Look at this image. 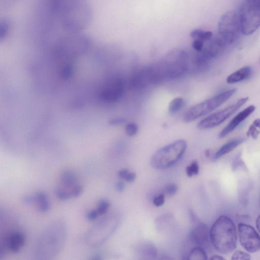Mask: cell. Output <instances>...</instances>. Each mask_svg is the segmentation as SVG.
<instances>
[{
  "instance_id": "cell-35",
  "label": "cell",
  "mask_w": 260,
  "mask_h": 260,
  "mask_svg": "<svg viewBox=\"0 0 260 260\" xmlns=\"http://www.w3.org/2000/svg\"><path fill=\"white\" fill-rule=\"evenodd\" d=\"M245 2L260 10V0H245Z\"/></svg>"
},
{
  "instance_id": "cell-39",
  "label": "cell",
  "mask_w": 260,
  "mask_h": 260,
  "mask_svg": "<svg viewBox=\"0 0 260 260\" xmlns=\"http://www.w3.org/2000/svg\"><path fill=\"white\" fill-rule=\"evenodd\" d=\"M256 226L257 230L260 233V214L257 217L256 220Z\"/></svg>"
},
{
  "instance_id": "cell-4",
  "label": "cell",
  "mask_w": 260,
  "mask_h": 260,
  "mask_svg": "<svg viewBox=\"0 0 260 260\" xmlns=\"http://www.w3.org/2000/svg\"><path fill=\"white\" fill-rule=\"evenodd\" d=\"M62 27L70 33L80 32L90 23L92 12L86 2L78 3L57 16Z\"/></svg>"
},
{
  "instance_id": "cell-2",
  "label": "cell",
  "mask_w": 260,
  "mask_h": 260,
  "mask_svg": "<svg viewBox=\"0 0 260 260\" xmlns=\"http://www.w3.org/2000/svg\"><path fill=\"white\" fill-rule=\"evenodd\" d=\"M67 235L63 221H52L40 234L35 247V256L38 259H49L57 255L63 248Z\"/></svg>"
},
{
  "instance_id": "cell-20",
  "label": "cell",
  "mask_w": 260,
  "mask_h": 260,
  "mask_svg": "<svg viewBox=\"0 0 260 260\" xmlns=\"http://www.w3.org/2000/svg\"><path fill=\"white\" fill-rule=\"evenodd\" d=\"M184 105V100L181 98H176L169 103L168 110L170 114H175L180 111Z\"/></svg>"
},
{
  "instance_id": "cell-17",
  "label": "cell",
  "mask_w": 260,
  "mask_h": 260,
  "mask_svg": "<svg viewBox=\"0 0 260 260\" xmlns=\"http://www.w3.org/2000/svg\"><path fill=\"white\" fill-rule=\"evenodd\" d=\"M35 196V203L37 204L39 210L42 212H47L50 209V204L46 194L43 192H40Z\"/></svg>"
},
{
  "instance_id": "cell-23",
  "label": "cell",
  "mask_w": 260,
  "mask_h": 260,
  "mask_svg": "<svg viewBox=\"0 0 260 260\" xmlns=\"http://www.w3.org/2000/svg\"><path fill=\"white\" fill-rule=\"evenodd\" d=\"M10 28V23L7 20L4 19L0 23V40L2 41L6 37Z\"/></svg>"
},
{
  "instance_id": "cell-3",
  "label": "cell",
  "mask_w": 260,
  "mask_h": 260,
  "mask_svg": "<svg viewBox=\"0 0 260 260\" xmlns=\"http://www.w3.org/2000/svg\"><path fill=\"white\" fill-rule=\"evenodd\" d=\"M210 240L214 248L221 254L233 251L236 247L237 235L233 220L225 215L219 217L210 229Z\"/></svg>"
},
{
  "instance_id": "cell-36",
  "label": "cell",
  "mask_w": 260,
  "mask_h": 260,
  "mask_svg": "<svg viewBox=\"0 0 260 260\" xmlns=\"http://www.w3.org/2000/svg\"><path fill=\"white\" fill-rule=\"evenodd\" d=\"M129 172L127 169H122L118 171V176L121 179H124Z\"/></svg>"
},
{
  "instance_id": "cell-31",
  "label": "cell",
  "mask_w": 260,
  "mask_h": 260,
  "mask_svg": "<svg viewBox=\"0 0 260 260\" xmlns=\"http://www.w3.org/2000/svg\"><path fill=\"white\" fill-rule=\"evenodd\" d=\"M82 187L79 184L74 187L71 191L72 197L73 198H78L80 196L82 192Z\"/></svg>"
},
{
  "instance_id": "cell-14",
  "label": "cell",
  "mask_w": 260,
  "mask_h": 260,
  "mask_svg": "<svg viewBox=\"0 0 260 260\" xmlns=\"http://www.w3.org/2000/svg\"><path fill=\"white\" fill-rule=\"evenodd\" d=\"M60 182V187L70 191V193L72 188L79 184L76 174L70 170H66L61 173Z\"/></svg>"
},
{
  "instance_id": "cell-27",
  "label": "cell",
  "mask_w": 260,
  "mask_h": 260,
  "mask_svg": "<svg viewBox=\"0 0 260 260\" xmlns=\"http://www.w3.org/2000/svg\"><path fill=\"white\" fill-rule=\"evenodd\" d=\"M259 134L260 132L257 129L256 127L252 124L249 126L246 135L248 137H251L254 139H256Z\"/></svg>"
},
{
  "instance_id": "cell-15",
  "label": "cell",
  "mask_w": 260,
  "mask_h": 260,
  "mask_svg": "<svg viewBox=\"0 0 260 260\" xmlns=\"http://www.w3.org/2000/svg\"><path fill=\"white\" fill-rule=\"evenodd\" d=\"M251 69L250 67H243L230 75L226 78V82L233 84L248 79L251 75Z\"/></svg>"
},
{
  "instance_id": "cell-11",
  "label": "cell",
  "mask_w": 260,
  "mask_h": 260,
  "mask_svg": "<svg viewBox=\"0 0 260 260\" xmlns=\"http://www.w3.org/2000/svg\"><path fill=\"white\" fill-rule=\"evenodd\" d=\"M191 240L196 244L205 246L210 240V229L203 223H199L193 228L190 233Z\"/></svg>"
},
{
  "instance_id": "cell-33",
  "label": "cell",
  "mask_w": 260,
  "mask_h": 260,
  "mask_svg": "<svg viewBox=\"0 0 260 260\" xmlns=\"http://www.w3.org/2000/svg\"><path fill=\"white\" fill-rule=\"evenodd\" d=\"M23 203L26 204H31L35 203V195H26L23 197L22 199Z\"/></svg>"
},
{
  "instance_id": "cell-8",
  "label": "cell",
  "mask_w": 260,
  "mask_h": 260,
  "mask_svg": "<svg viewBox=\"0 0 260 260\" xmlns=\"http://www.w3.org/2000/svg\"><path fill=\"white\" fill-rule=\"evenodd\" d=\"M248 100L247 97L240 99L235 104L206 117L199 122L198 127L207 129L220 125L236 113Z\"/></svg>"
},
{
  "instance_id": "cell-7",
  "label": "cell",
  "mask_w": 260,
  "mask_h": 260,
  "mask_svg": "<svg viewBox=\"0 0 260 260\" xmlns=\"http://www.w3.org/2000/svg\"><path fill=\"white\" fill-rule=\"evenodd\" d=\"M241 30L239 16L233 12L225 13L218 22V36L225 43H232L237 39Z\"/></svg>"
},
{
  "instance_id": "cell-38",
  "label": "cell",
  "mask_w": 260,
  "mask_h": 260,
  "mask_svg": "<svg viewBox=\"0 0 260 260\" xmlns=\"http://www.w3.org/2000/svg\"><path fill=\"white\" fill-rule=\"evenodd\" d=\"M210 259L212 260H223L225 259L224 257H222L221 256L218 255H213L212 257L210 258Z\"/></svg>"
},
{
  "instance_id": "cell-25",
  "label": "cell",
  "mask_w": 260,
  "mask_h": 260,
  "mask_svg": "<svg viewBox=\"0 0 260 260\" xmlns=\"http://www.w3.org/2000/svg\"><path fill=\"white\" fill-rule=\"evenodd\" d=\"M55 194L59 199L62 201L69 200L72 197L70 191L61 187H57L56 189Z\"/></svg>"
},
{
  "instance_id": "cell-12",
  "label": "cell",
  "mask_w": 260,
  "mask_h": 260,
  "mask_svg": "<svg viewBox=\"0 0 260 260\" xmlns=\"http://www.w3.org/2000/svg\"><path fill=\"white\" fill-rule=\"evenodd\" d=\"M255 109V106L251 105L239 112L220 132L218 135L219 138H223L233 131L243 121L252 114Z\"/></svg>"
},
{
  "instance_id": "cell-28",
  "label": "cell",
  "mask_w": 260,
  "mask_h": 260,
  "mask_svg": "<svg viewBox=\"0 0 260 260\" xmlns=\"http://www.w3.org/2000/svg\"><path fill=\"white\" fill-rule=\"evenodd\" d=\"M178 190V187L174 183H170L166 185L164 188V191L166 193L169 195L175 194Z\"/></svg>"
},
{
  "instance_id": "cell-16",
  "label": "cell",
  "mask_w": 260,
  "mask_h": 260,
  "mask_svg": "<svg viewBox=\"0 0 260 260\" xmlns=\"http://www.w3.org/2000/svg\"><path fill=\"white\" fill-rule=\"evenodd\" d=\"M245 141L244 139H239L231 141L222 146L215 153L213 160L215 161L221 156L235 149L238 146Z\"/></svg>"
},
{
  "instance_id": "cell-37",
  "label": "cell",
  "mask_w": 260,
  "mask_h": 260,
  "mask_svg": "<svg viewBox=\"0 0 260 260\" xmlns=\"http://www.w3.org/2000/svg\"><path fill=\"white\" fill-rule=\"evenodd\" d=\"M125 185L122 181H119L116 185V190L119 192H122L124 189Z\"/></svg>"
},
{
  "instance_id": "cell-18",
  "label": "cell",
  "mask_w": 260,
  "mask_h": 260,
  "mask_svg": "<svg viewBox=\"0 0 260 260\" xmlns=\"http://www.w3.org/2000/svg\"><path fill=\"white\" fill-rule=\"evenodd\" d=\"M190 36L193 40H198L205 42L212 38L213 34L210 31L196 29L190 32Z\"/></svg>"
},
{
  "instance_id": "cell-9",
  "label": "cell",
  "mask_w": 260,
  "mask_h": 260,
  "mask_svg": "<svg viewBox=\"0 0 260 260\" xmlns=\"http://www.w3.org/2000/svg\"><path fill=\"white\" fill-rule=\"evenodd\" d=\"M238 16L241 32L246 35L252 34L260 26V10L246 2L241 7Z\"/></svg>"
},
{
  "instance_id": "cell-24",
  "label": "cell",
  "mask_w": 260,
  "mask_h": 260,
  "mask_svg": "<svg viewBox=\"0 0 260 260\" xmlns=\"http://www.w3.org/2000/svg\"><path fill=\"white\" fill-rule=\"evenodd\" d=\"M110 206L109 202L104 199L101 200L99 201L96 210L100 215L105 214Z\"/></svg>"
},
{
  "instance_id": "cell-29",
  "label": "cell",
  "mask_w": 260,
  "mask_h": 260,
  "mask_svg": "<svg viewBox=\"0 0 260 260\" xmlns=\"http://www.w3.org/2000/svg\"><path fill=\"white\" fill-rule=\"evenodd\" d=\"M204 44L205 42L204 41L194 40L192 43V47L196 51L200 52L203 50Z\"/></svg>"
},
{
  "instance_id": "cell-26",
  "label": "cell",
  "mask_w": 260,
  "mask_h": 260,
  "mask_svg": "<svg viewBox=\"0 0 260 260\" xmlns=\"http://www.w3.org/2000/svg\"><path fill=\"white\" fill-rule=\"evenodd\" d=\"M232 259H242L249 260L250 259V255L241 250H237L235 251L232 256Z\"/></svg>"
},
{
  "instance_id": "cell-32",
  "label": "cell",
  "mask_w": 260,
  "mask_h": 260,
  "mask_svg": "<svg viewBox=\"0 0 260 260\" xmlns=\"http://www.w3.org/2000/svg\"><path fill=\"white\" fill-rule=\"evenodd\" d=\"M99 215H100L96 209L92 210L87 213L86 217L88 220L90 221H93L95 220Z\"/></svg>"
},
{
  "instance_id": "cell-19",
  "label": "cell",
  "mask_w": 260,
  "mask_h": 260,
  "mask_svg": "<svg viewBox=\"0 0 260 260\" xmlns=\"http://www.w3.org/2000/svg\"><path fill=\"white\" fill-rule=\"evenodd\" d=\"M187 259L206 260L207 259V255L204 248L201 247H196L189 252Z\"/></svg>"
},
{
  "instance_id": "cell-21",
  "label": "cell",
  "mask_w": 260,
  "mask_h": 260,
  "mask_svg": "<svg viewBox=\"0 0 260 260\" xmlns=\"http://www.w3.org/2000/svg\"><path fill=\"white\" fill-rule=\"evenodd\" d=\"M125 132L129 137L136 136L139 130V127L137 124L133 122H129L125 125Z\"/></svg>"
},
{
  "instance_id": "cell-1",
  "label": "cell",
  "mask_w": 260,
  "mask_h": 260,
  "mask_svg": "<svg viewBox=\"0 0 260 260\" xmlns=\"http://www.w3.org/2000/svg\"><path fill=\"white\" fill-rule=\"evenodd\" d=\"M189 66L188 54L176 49L170 51L157 63L148 67L153 84L184 76Z\"/></svg>"
},
{
  "instance_id": "cell-34",
  "label": "cell",
  "mask_w": 260,
  "mask_h": 260,
  "mask_svg": "<svg viewBox=\"0 0 260 260\" xmlns=\"http://www.w3.org/2000/svg\"><path fill=\"white\" fill-rule=\"evenodd\" d=\"M136 178V175L134 172H129L128 174L126 175L124 180L128 182H134Z\"/></svg>"
},
{
  "instance_id": "cell-13",
  "label": "cell",
  "mask_w": 260,
  "mask_h": 260,
  "mask_svg": "<svg viewBox=\"0 0 260 260\" xmlns=\"http://www.w3.org/2000/svg\"><path fill=\"white\" fill-rule=\"evenodd\" d=\"M25 242L24 234L20 232H13L9 234L5 238L4 245L1 247L2 249L6 247L12 252H18L23 246Z\"/></svg>"
},
{
  "instance_id": "cell-40",
  "label": "cell",
  "mask_w": 260,
  "mask_h": 260,
  "mask_svg": "<svg viewBox=\"0 0 260 260\" xmlns=\"http://www.w3.org/2000/svg\"><path fill=\"white\" fill-rule=\"evenodd\" d=\"M252 124L255 126L256 127L260 128V119H255Z\"/></svg>"
},
{
  "instance_id": "cell-30",
  "label": "cell",
  "mask_w": 260,
  "mask_h": 260,
  "mask_svg": "<svg viewBox=\"0 0 260 260\" xmlns=\"http://www.w3.org/2000/svg\"><path fill=\"white\" fill-rule=\"evenodd\" d=\"M165 203V196L164 193H160L154 197L153 199V204L156 207H160Z\"/></svg>"
},
{
  "instance_id": "cell-5",
  "label": "cell",
  "mask_w": 260,
  "mask_h": 260,
  "mask_svg": "<svg viewBox=\"0 0 260 260\" xmlns=\"http://www.w3.org/2000/svg\"><path fill=\"white\" fill-rule=\"evenodd\" d=\"M187 148L184 140H178L157 150L152 156L150 164L157 170L169 168L176 164L183 156Z\"/></svg>"
},
{
  "instance_id": "cell-22",
  "label": "cell",
  "mask_w": 260,
  "mask_h": 260,
  "mask_svg": "<svg viewBox=\"0 0 260 260\" xmlns=\"http://www.w3.org/2000/svg\"><path fill=\"white\" fill-rule=\"evenodd\" d=\"M186 171L188 177L198 175L199 172V166L198 162L196 160L192 161L190 165L186 167Z\"/></svg>"
},
{
  "instance_id": "cell-6",
  "label": "cell",
  "mask_w": 260,
  "mask_h": 260,
  "mask_svg": "<svg viewBox=\"0 0 260 260\" xmlns=\"http://www.w3.org/2000/svg\"><path fill=\"white\" fill-rule=\"evenodd\" d=\"M236 91V89H232L193 106L184 114V121L190 122L207 115L227 101Z\"/></svg>"
},
{
  "instance_id": "cell-10",
  "label": "cell",
  "mask_w": 260,
  "mask_h": 260,
  "mask_svg": "<svg viewBox=\"0 0 260 260\" xmlns=\"http://www.w3.org/2000/svg\"><path fill=\"white\" fill-rule=\"evenodd\" d=\"M241 245L247 251L255 252L260 249V236L251 226L240 223L238 226Z\"/></svg>"
}]
</instances>
